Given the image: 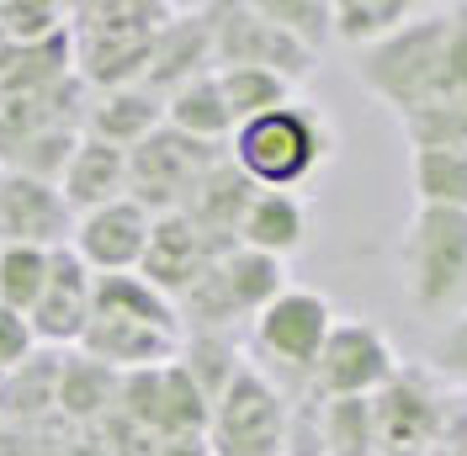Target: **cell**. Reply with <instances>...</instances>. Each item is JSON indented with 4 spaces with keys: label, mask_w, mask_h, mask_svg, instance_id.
<instances>
[{
    "label": "cell",
    "mask_w": 467,
    "mask_h": 456,
    "mask_svg": "<svg viewBox=\"0 0 467 456\" xmlns=\"http://www.w3.org/2000/svg\"><path fill=\"white\" fill-rule=\"evenodd\" d=\"M356 80L399 122L431 107H467V5H420L388 43L356 54Z\"/></svg>",
    "instance_id": "1"
},
{
    "label": "cell",
    "mask_w": 467,
    "mask_h": 456,
    "mask_svg": "<svg viewBox=\"0 0 467 456\" xmlns=\"http://www.w3.org/2000/svg\"><path fill=\"white\" fill-rule=\"evenodd\" d=\"M175 5L165 0H86L69 5V43H75V75L90 96L122 86H144L154 37L165 32Z\"/></svg>",
    "instance_id": "2"
},
{
    "label": "cell",
    "mask_w": 467,
    "mask_h": 456,
    "mask_svg": "<svg viewBox=\"0 0 467 456\" xmlns=\"http://www.w3.org/2000/svg\"><path fill=\"white\" fill-rule=\"evenodd\" d=\"M229 160L255 192H297L335 160V128L319 107L297 101L239 122L229 139Z\"/></svg>",
    "instance_id": "3"
},
{
    "label": "cell",
    "mask_w": 467,
    "mask_h": 456,
    "mask_svg": "<svg viewBox=\"0 0 467 456\" xmlns=\"http://www.w3.org/2000/svg\"><path fill=\"white\" fill-rule=\"evenodd\" d=\"M404 292L425 318L467 314V212L414 207L404 228Z\"/></svg>",
    "instance_id": "4"
},
{
    "label": "cell",
    "mask_w": 467,
    "mask_h": 456,
    "mask_svg": "<svg viewBox=\"0 0 467 456\" xmlns=\"http://www.w3.org/2000/svg\"><path fill=\"white\" fill-rule=\"evenodd\" d=\"M287 420L292 409L282 388L261 367L244 361V371L213 403L207 446H213V456H287Z\"/></svg>",
    "instance_id": "5"
},
{
    "label": "cell",
    "mask_w": 467,
    "mask_h": 456,
    "mask_svg": "<svg viewBox=\"0 0 467 456\" xmlns=\"http://www.w3.org/2000/svg\"><path fill=\"white\" fill-rule=\"evenodd\" d=\"M229 149H218V143H202V139H186V133H175L171 122L144 139L133 154H128V197L139 202L144 212L154 218H165V212H181L192 192L202 186V175L223 160Z\"/></svg>",
    "instance_id": "6"
},
{
    "label": "cell",
    "mask_w": 467,
    "mask_h": 456,
    "mask_svg": "<svg viewBox=\"0 0 467 456\" xmlns=\"http://www.w3.org/2000/svg\"><path fill=\"white\" fill-rule=\"evenodd\" d=\"M213 64L218 69L250 64V69L282 75L287 86H303L319 69V54L287 37L276 22H265L255 0H223V5H213Z\"/></svg>",
    "instance_id": "7"
},
{
    "label": "cell",
    "mask_w": 467,
    "mask_h": 456,
    "mask_svg": "<svg viewBox=\"0 0 467 456\" xmlns=\"http://www.w3.org/2000/svg\"><path fill=\"white\" fill-rule=\"evenodd\" d=\"M399 350L367 318H335L319 361H314V393L319 399H378L382 388L399 377Z\"/></svg>",
    "instance_id": "8"
},
{
    "label": "cell",
    "mask_w": 467,
    "mask_h": 456,
    "mask_svg": "<svg viewBox=\"0 0 467 456\" xmlns=\"http://www.w3.org/2000/svg\"><path fill=\"white\" fill-rule=\"evenodd\" d=\"M117 414H122V420H133L139 430H149L154 440H186V435H207L213 403L197 393V382L186 377V367L171 361V367L122 377Z\"/></svg>",
    "instance_id": "9"
},
{
    "label": "cell",
    "mask_w": 467,
    "mask_h": 456,
    "mask_svg": "<svg viewBox=\"0 0 467 456\" xmlns=\"http://www.w3.org/2000/svg\"><path fill=\"white\" fill-rule=\"evenodd\" d=\"M329 329H335L329 297L314 292V286H287V292L255 318V350H261L271 367L314 377V361H319Z\"/></svg>",
    "instance_id": "10"
},
{
    "label": "cell",
    "mask_w": 467,
    "mask_h": 456,
    "mask_svg": "<svg viewBox=\"0 0 467 456\" xmlns=\"http://www.w3.org/2000/svg\"><path fill=\"white\" fill-rule=\"evenodd\" d=\"M372 430H378V456H414L436 451L446 414L436 403V388L420 371H399L378 399H372Z\"/></svg>",
    "instance_id": "11"
},
{
    "label": "cell",
    "mask_w": 467,
    "mask_h": 456,
    "mask_svg": "<svg viewBox=\"0 0 467 456\" xmlns=\"http://www.w3.org/2000/svg\"><path fill=\"white\" fill-rule=\"evenodd\" d=\"M75 239V207L58 186L27 181V175H0V250L27 244V250H64Z\"/></svg>",
    "instance_id": "12"
},
{
    "label": "cell",
    "mask_w": 467,
    "mask_h": 456,
    "mask_svg": "<svg viewBox=\"0 0 467 456\" xmlns=\"http://www.w3.org/2000/svg\"><path fill=\"white\" fill-rule=\"evenodd\" d=\"M149 228L154 212H144L133 197L107 202L86 218H75V239L69 250L90 265V276H117V271H139V260L149 250Z\"/></svg>",
    "instance_id": "13"
},
{
    "label": "cell",
    "mask_w": 467,
    "mask_h": 456,
    "mask_svg": "<svg viewBox=\"0 0 467 456\" xmlns=\"http://www.w3.org/2000/svg\"><path fill=\"white\" fill-rule=\"evenodd\" d=\"M218 255H223V250H218L186 212H165V218H154V228H149V250H144V260H139V276H144L149 286H160L175 303L181 292H192V286L213 271Z\"/></svg>",
    "instance_id": "14"
},
{
    "label": "cell",
    "mask_w": 467,
    "mask_h": 456,
    "mask_svg": "<svg viewBox=\"0 0 467 456\" xmlns=\"http://www.w3.org/2000/svg\"><path fill=\"white\" fill-rule=\"evenodd\" d=\"M90 286H96V276L69 244L48 255V286H43L37 308L27 314L37 345H80L90 324Z\"/></svg>",
    "instance_id": "15"
},
{
    "label": "cell",
    "mask_w": 467,
    "mask_h": 456,
    "mask_svg": "<svg viewBox=\"0 0 467 456\" xmlns=\"http://www.w3.org/2000/svg\"><path fill=\"white\" fill-rule=\"evenodd\" d=\"M213 64V5H175V16L165 22V32L154 37V58H149L144 86L154 96H171L186 80H197Z\"/></svg>",
    "instance_id": "16"
},
{
    "label": "cell",
    "mask_w": 467,
    "mask_h": 456,
    "mask_svg": "<svg viewBox=\"0 0 467 456\" xmlns=\"http://www.w3.org/2000/svg\"><path fill=\"white\" fill-rule=\"evenodd\" d=\"M75 350L90 356V361H101L117 377H133V371L171 367L175 356H181V335L149 329V324H128V318H90Z\"/></svg>",
    "instance_id": "17"
},
{
    "label": "cell",
    "mask_w": 467,
    "mask_h": 456,
    "mask_svg": "<svg viewBox=\"0 0 467 456\" xmlns=\"http://www.w3.org/2000/svg\"><path fill=\"white\" fill-rule=\"evenodd\" d=\"M160 128H165V96H154L149 86H122V90L90 96L86 139H101V143H112V149H122V154H133Z\"/></svg>",
    "instance_id": "18"
},
{
    "label": "cell",
    "mask_w": 467,
    "mask_h": 456,
    "mask_svg": "<svg viewBox=\"0 0 467 456\" xmlns=\"http://www.w3.org/2000/svg\"><path fill=\"white\" fill-rule=\"evenodd\" d=\"M250 202H255V186L244 181V171L234 165L229 154L202 175V186L192 192V202L181 207L192 223L202 228L207 239L229 255L234 244H239V223H244V212H250Z\"/></svg>",
    "instance_id": "19"
},
{
    "label": "cell",
    "mask_w": 467,
    "mask_h": 456,
    "mask_svg": "<svg viewBox=\"0 0 467 456\" xmlns=\"http://www.w3.org/2000/svg\"><path fill=\"white\" fill-rule=\"evenodd\" d=\"M117 399H122V377L107 371L101 361H90L80 350L58 356V420L75 430H96L101 420L117 414Z\"/></svg>",
    "instance_id": "20"
},
{
    "label": "cell",
    "mask_w": 467,
    "mask_h": 456,
    "mask_svg": "<svg viewBox=\"0 0 467 456\" xmlns=\"http://www.w3.org/2000/svg\"><path fill=\"white\" fill-rule=\"evenodd\" d=\"M58 192L75 207V218H86V212L107 207V202H122L128 197V154L101 139H80L69 171L58 181Z\"/></svg>",
    "instance_id": "21"
},
{
    "label": "cell",
    "mask_w": 467,
    "mask_h": 456,
    "mask_svg": "<svg viewBox=\"0 0 467 456\" xmlns=\"http://www.w3.org/2000/svg\"><path fill=\"white\" fill-rule=\"evenodd\" d=\"M75 75V43L69 32L27 43V48H11L0 43V101H16V96H48Z\"/></svg>",
    "instance_id": "22"
},
{
    "label": "cell",
    "mask_w": 467,
    "mask_h": 456,
    "mask_svg": "<svg viewBox=\"0 0 467 456\" xmlns=\"http://www.w3.org/2000/svg\"><path fill=\"white\" fill-rule=\"evenodd\" d=\"M90 318H128V324H149V329H165V335H181L186 340L175 303L160 286H149L139 271L96 276V286H90Z\"/></svg>",
    "instance_id": "23"
},
{
    "label": "cell",
    "mask_w": 467,
    "mask_h": 456,
    "mask_svg": "<svg viewBox=\"0 0 467 456\" xmlns=\"http://www.w3.org/2000/svg\"><path fill=\"white\" fill-rule=\"evenodd\" d=\"M239 244L271 260H287L292 250L308 244V202L297 192H255L244 223H239Z\"/></svg>",
    "instance_id": "24"
},
{
    "label": "cell",
    "mask_w": 467,
    "mask_h": 456,
    "mask_svg": "<svg viewBox=\"0 0 467 456\" xmlns=\"http://www.w3.org/2000/svg\"><path fill=\"white\" fill-rule=\"evenodd\" d=\"M165 122H171L175 133H186V139L229 149L234 112H229V101H223V90H218V69H207L197 80H186L181 90H171L165 96Z\"/></svg>",
    "instance_id": "25"
},
{
    "label": "cell",
    "mask_w": 467,
    "mask_h": 456,
    "mask_svg": "<svg viewBox=\"0 0 467 456\" xmlns=\"http://www.w3.org/2000/svg\"><path fill=\"white\" fill-rule=\"evenodd\" d=\"M48 414H58V356L37 350L32 361L0 377V420L11 425H43Z\"/></svg>",
    "instance_id": "26"
},
{
    "label": "cell",
    "mask_w": 467,
    "mask_h": 456,
    "mask_svg": "<svg viewBox=\"0 0 467 456\" xmlns=\"http://www.w3.org/2000/svg\"><path fill=\"white\" fill-rule=\"evenodd\" d=\"M414 11H420L414 0H335V37L356 54H367V48L388 43Z\"/></svg>",
    "instance_id": "27"
},
{
    "label": "cell",
    "mask_w": 467,
    "mask_h": 456,
    "mask_svg": "<svg viewBox=\"0 0 467 456\" xmlns=\"http://www.w3.org/2000/svg\"><path fill=\"white\" fill-rule=\"evenodd\" d=\"M409 175H414L420 207L467 212V154H451V149H409Z\"/></svg>",
    "instance_id": "28"
},
{
    "label": "cell",
    "mask_w": 467,
    "mask_h": 456,
    "mask_svg": "<svg viewBox=\"0 0 467 456\" xmlns=\"http://www.w3.org/2000/svg\"><path fill=\"white\" fill-rule=\"evenodd\" d=\"M175 361L186 367V377L197 382V393H202L207 403L223 399V388L244 371V356H239V345H234L229 335H186Z\"/></svg>",
    "instance_id": "29"
},
{
    "label": "cell",
    "mask_w": 467,
    "mask_h": 456,
    "mask_svg": "<svg viewBox=\"0 0 467 456\" xmlns=\"http://www.w3.org/2000/svg\"><path fill=\"white\" fill-rule=\"evenodd\" d=\"M218 90H223V101H229V112H234V128L250 122V117H261V112H276V107H287L292 101V86L282 80V75H271V69H250V64L218 69Z\"/></svg>",
    "instance_id": "30"
},
{
    "label": "cell",
    "mask_w": 467,
    "mask_h": 456,
    "mask_svg": "<svg viewBox=\"0 0 467 456\" xmlns=\"http://www.w3.org/2000/svg\"><path fill=\"white\" fill-rule=\"evenodd\" d=\"M80 128H48V133H37L27 139L16 154H5L0 160V171L5 175H27V181H43V186H58L64 171H69V160H75V149H80Z\"/></svg>",
    "instance_id": "31"
},
{
    "label": "cell",
    "mask_w": 467,
    "mask_h": 456,
    "mask_svg": "<svg viewBox=\"0 0 467 456\" xmlns=\"http://www.w3.org/2000/svg\"><path fill=\"white\" fill-rule=\"evenodd\" d=\"M324 456H378L372 430V399H324Z\"/></svg>",
    "instance_id": "32"
},
{
    "label": "cell",
    "mask_w": 467,
    "mask_h": 456,
    "mask_svg": "<svg viewBox=\"0 0 467 456\" xmlns=\"http://www.w3.org/2000/svg\"><path fill=\"white\" fill-rule=\"evenodd\" d=\"M48 255L54 250H27V244H5L0 250V308L32 314L43 286H48Z\"/></svg>",
    "instance_id": "33"
},
{
    "label": "cell",
    "mask_w": 467,
    "mask_h": 456,
    "mask_svg": "<svg viewBox=\"0 0 467 456\" xmlns=\"http://www.w3.org/2000/svg\"><path fill=\"white\" fill-rule=\"evenodd\" d=\"M58 32H69V5H54V0H0V43L27 48V43L58 37Z\"/></svg>",
    "instance_id": "34"
},
{
    "label": "cell",
    "mask_w": 467,
    "mask_h": 456,
    "mask_svg": "<svg viewBox=\"0 0 467 456\" xmlns=\"http://www.w3.org/2000/svg\"><path fill=\"white\" fill-rule=\"evenodd\" d=\"M255 5H261L265 22H276L287 37H297L314 54L335 37V5L329 0H255Z\"/></svg>",
    "instance_id": "35"
},
{
    "label": "cell",
    "mask_w": 467,
    "mask_h": 456,
    "mask_svg": "<svg viewBox=\"0 0 467 456\" xmlns=\"http://www.w3.org/2000/svg\"><path fill=\"white\" fill-rule=\"evenodd\" d=\"M409 149H451L467 154V107H431V112L404 117Z\"/></svg>",
    "instance_id": "36"
},
{
    "label": "cell",
    "mask_w": 467,
    "mask_h": 456,
    "mask_svg": "<svg viewBox=\"0 0 467 456\" xmlns=\"http://www.w3.org/2000/svg\"><path fill=\"white\" fill-rule=\"evenodd\" d=\"M431 361H436V371L446 377V382H457V388L467 393V314H457L436 335V345H431Z\"/></svg>",
    "instance_id": "37"
},
{
    "label": "cell",
    "mask_w": 467,
    "mask_h": 456,
    "mask_svg": "<svg viewBox=\"0 0 467 456\" xmlns=\"http://www.w3.org/2000/svg\"><path fill=\"white\" fill-rule=\"evenodd\" d=\"M37 356V335H32L27 314H11V308H0V377L5 371H16L22 361Z\"/></svg>",
    "instance_id": "38"
},
{
    "label": "cell",
    "mask_w": 467,
    "mask_h": 456,
    "mask_svg": "<svg viewBox=\"0 0 467 456\" xmlns=\"http://www.w3.org/2000/svg\"><path fill=\"white\" fill-rule=\"evenodd\" d=\"M160 456H213V446H207V435H186V440H165Z\"/></svg>",
    "instance_id": "39"
},
{
    "label": "cell",
    "mask_w": 467,
    "mask_h": 456,
    "mask_svg": "<svg viewBox=\"0 0 467 456\" xmlns=\"http://www.w3.org/2000/svg\"><path fill=\"white\" fill-rule=\"evenodd\" d=\"M0 175H5V171H0Z\"/></svg>",
    "instance_id": "40"
}]
</instances>
